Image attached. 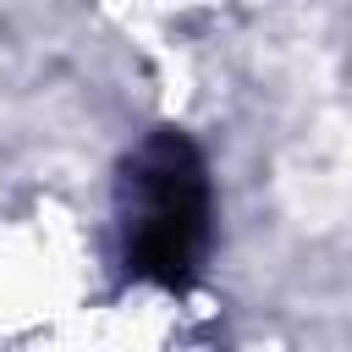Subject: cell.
<instances>
[{
    "instance_id": "obj_1",
    "label": "cell",
    "mask_w": 352,
    "mask_h": 352,
    "mask_svg": "<svg viewBox=\"0 0 352 352\" xmlns=\"http://www.w3.org/2000/svg\"><path fill=\"white\" fill-rule=\"evenodd\" d=\"M209 187L187 143L154 138L126 170V253L148 275H182L204 242Z\"/></svg>"
}]
</instances>
